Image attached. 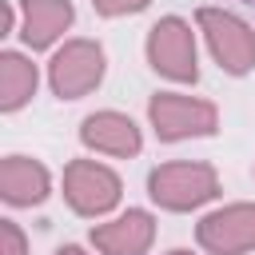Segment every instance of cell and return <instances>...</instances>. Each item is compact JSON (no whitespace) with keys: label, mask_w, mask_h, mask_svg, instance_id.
I'll list each match as a JSON object with an SVG mask.
<instances>
[{"label":"cell","mask_w":255,"mask_h":255,"mask_svg":"<svg viewBox=\"0 0 255 255\" xmlns=\"http://www.w3.org/2000/svg\"><path fill=\"white\" fill-rule=\"evenodd\" d=\"M151 199L167 211H191L199 203H207L219 191V179L207 163H163L151 171L147 179Z\"/></svg>","instance_id":"obj_1"},{"label":"cell","mask_w":255,"mask_h":255,"mask_svg":"<svg viewBox=\"0 0 255 255\" xmlns=\"http://www.w3.org/2000/svg\"><path fill=\"white\" fill-rule=\"evenodd\" d=\"M199 28H203V36H207L211 56L219 60V68H227L235 76H243V72L255 68V32L239 16L219 12V8H203L199 12Z\"/></svg>","instance_id":"obj_2"},{"label":"cell","mask_w":255,"mask_h":255,"mask_svg":"<svg viewBox=\"0 0 255 255\" xmlns=\"http://www.w3.org/2000/svg\"><path fill=\"white\" fill-rule=\"evenodd\" d=\"M64 195L80 215H104L120 203V175L96 159H72L64 167Z\"/></svg>","instance_id":"obj_3"},{"label":"cell","mask_w":255,"mask_h":255,"mask_svg":"<svg viewBox=\"0 0 255 255\" xmlns=\"http://www.w3.org/2000/svg\"><path fill=\"white\" fill-rule=\"evenodd\" d=\"M104 80V52L92 40H72L52 56V92L60 100H80Z\"/></svg>","instance_id":"obj_4"},{"label":"cell","mask_w":255,"mask_h":255,"mask_svg":"<svg viewBox=\"0 0 255 255\" xmlns=\"http://www.w3.org/2000/svg\"><path fill=\"white\" fill-rule=\"evenodd\" d=\"M147 60L159 76L167 80H195V40H191V28L179 20V16H167L151 28L147 36Z\"/></svg>","instance_id":"obj_5"},{"label":"cell","mask_w":255,"mask_h":255,"mask_svg":"<svg viewBox=\"0 0 255 255\" xmlns=\"http://www.w3.org/2000/svg\"><path fill=\"white\" fill-rule=\"evenodd\" d=\"M147 112H151V124H155L159 139H187V135H211L215 131V108L207 100L159 92Z\"/></svg>","instance_id":"obj_6"},{"label":"cell","mask_w":255,"mask_h":255,"mask_svg":"<svg viewBox=\"0 0 255 255\" xmlns=\"http://www.w3.org/2000/svg\"><path fill=\"white\" fill-rule=\"evenodd\" d=\"M199 243L211 255H243L255 247V207L231 203L223 211H211L199 223Z\"/></svg>","instance_id":"obj_7"},{"label":"cell","mask_w":255,"mask_h":255,"mask_svg":"<svg viewBox=\"0 0 255 255\" xmlns=\"http://www.w3.org/2000/svg\"><path fill=\"white\" fill-rule=\"evenodd\" d=\"M151 235H155L151 215H147V211H128V215L96 227V231H92V243H96V251H104V255H143V251L151 247Z\"/></svg>","instance_id":"obj_8"},{"label":"cell","mask_w":255,"mask_h":255,"mask_svg":"<svg viewBox=\"0 0 255 255\" xmlns=\"http://www.w3.org/2000/svg\"><path fill=\"white\" fill-rule=\"evenodd\" d=\"M80 135H84L88 147H96L104 155H135L139 151V128L128 116H120V112H96V116H88L84 128H80Z\"/></svg>","instance_id":"obj_9"},{"label":"cell","mask_w":255,"mask_h":255,"mask_svg":"<svg viewBox=\"0 0 255 255\" xmlns=\"http://www.w3.org/2000/svg\"><path fill=\"white\" fill-rule=\"evenodd\" d=\"M0 195L16 207H28V203H40L48 195V171L44 163L28 159V155H8L0 163Z\"/></svg>","instance_id":"obj_10"},{"label":"cell","mask_w":255,"mask_h":255,"mask_svg":"<svg viewBox=\"0 0 255 255\" xmlns=\"http://www.w3.org/2000/svg\"><path fill=\"white\" fill-rule=\"evenodd\" d=\"M24 8V44L28 48H48L68 24H72V4L68 0H20Z\"/></svg>","instance_id":"obj_11"},{"label":"cell","mask_w":255,"mask_h":255,"mask_svg":"<svg viewBox=\"0 0 255 255\" xmlns=\"http://www.w3.org/2000/svg\"><path fill=\"white\" fill-rule=\"evenodd\" d=\"M32 92H36V68L24 56L4 52L0 56V108L4 112H16Z\"/></svg>","instance_id":"obj_12"},{"label":"cell","mask_w":255,"mask_h":255,"mask_svg":"<svg viewBox=\"0 0 255 255\" xmlns=\"http://www.w3.org/2000/svg\"><path fill=\"white\" fill-rule=\"evenodd\" d=\"M92 4H96V12H104V16H128V12L147 8V0H92Z\"/></svg>","instance_id":"obj_13"},{"label":"cell","mask_w":255,"mask_h":255,"mask_svg":"<svg viewBox=\"0 0 255 255\" xmlns=\"http://www.w3.org/2000/svg\"><path fill=\"white\" fill-rule=\"evenodd\" d=\"M0 239H4V251L0 255H24V235H20V227L16 223H0Z\"/></svg>","instance_id":"obj_14"},{"label":"cell","mask_w":255,"mask_h":255,"mask_svg":"<svg viewBox=\"0 0 255 255\" xmlns=\"http://www.w3.org/2000/svg\"><path fill=\"white\" fill-rule=\"evenodd\" d=\"M56 255H84L80 247H64V251H56Z\"/></svg>","instance_id":"obj_15"},{"label":"cell","mask_w":255,"mask_h":255,"mask_svg":"<svg viewBox=\"0 0 255 255\" xmlns=\"http://www.w3.org/2000/svg\"><path fill=\"white\" fill-rule=\"evenodd\" d=\"M171 255H187V251H171Z\"/></svg>","instance_id":"obj_16"}]
</instances>
